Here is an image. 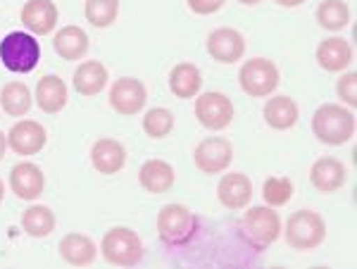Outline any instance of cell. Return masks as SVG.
Wrapping results in <instances>:
<instances>
[{
    "label": "cell",
    "instance_id": "obj_1",
    "mask_svg": "<svg viewBox=\"0 0 357 269\" xmlns=\"http://www.w3.org/2000/svg\"><path fill=\"white\" fill-rule=\"evenodd\" d=\"M312 134L326 146H343L355 134V114L343 105H321L312 114Z\"/></svg>",
    "mask_w": 357,
    "mask_h": 269
},
{
    "label": "cell",
    "instance_id": "obj_2",
    "mask_svg": "<svg viewBox=\"0 0 357 269\" xmlns=\"http://www.w3.org/2000/svg\"><path fill=\"white\" fill-rule=\"evenodd\" d=\"M0 60H3L5 70L29 74L41 60V45L31 33L13 31L0 41Z\"/></svg>",
    "mask_w": 357,
    "mask_h": 269
},
{
    "label": "cell",
    "instance_id": "obj_3",
    "mask_svg": "<svg viewBox=\"0 0 357 269\" xmlns=\"http://www.w3.org/2000/svg\"><path fill=\"white\" fill-rule=\"evenodd\" d=\"M324 217L312 213V210H298L286 220V243L293 250H314L324 243Z\"/></svg>",
    "mask_w": 357,
    "mask_h": 269
},
{
    "label": "cell",
    "instance_id": "obj_4",
    "mask_svg": "<svg viewBox=\"0 0 357 269\" xmlns=\"http://www.w3.org/2000/svg\"><path fill=\"white\" fill-rule=\"evenodd\" d=\"M241 229L252 248L264 250L281 236V217L269 205H255L243 215Z\"/></svg>",
    "mask_w": 357,
    "mask_h": 269
},
{
    "label": "cell",
    "instance_id": "obj_5",
    "mask_svg": "<svg viewBox=\"0 0 357 269\" xmlns=\"http://www.w3.org/2000/svg\"><path fill=\"white\" fill-rule=\"evenodd\" d=\"M100 253L114 267H134L143 257V243L131 229L114 226L102 236Z\"/></svg>",
    "mask_w": 357,
    "mask_h": 269
},
{
    "label": "cell",
    "instance_id": "obj_6",
    "mask_svg": "<svg viewBox=\"0 0 357 269\" xmlns=\"http://www.w3.org/2000/svg\"><path fill=\"white\" fill-rule=\"evenodd\" d=\"M238 84L250 98H267L279 86V70L267 57H252L241 65Z\"/></svg>",
    "mask_w": 357,
    "mask_h": 269
},
{
    "label": "cell",
    "instance_id": "obj_7",
    "mask_svg": "<svg viewBox=\"0 0 357 269\" xmlns=\"http://www.w3.org/2000/svg\"><path fill=\"white\" fill-rule=\"evenodd\" d=\"M198 220L178 203L165 205L158 215V233L167 245H186L193 238Z\"/></svg>",
    "mask_w": 357,
    "mask_h": 269
},
{
    "label": "cell",
    "instance_id": "obj_8",
    "mask_svg": "<svg viewBox=\"0 0 357 269\" xmlns=\"http://www.w3.org/2000/svg\"><path fill=\"white\" fill-rule=\"evenodd\" d=\"M195 117L205 129L222 131L234 119V102L220 91H207L200 98H195Z\"/></svg>",
    "mask_w": 357,
    "mask_h": 269
},
{
    "label": "cell",
    "instance_id": "obj_9",
    "mask_svg": "<svg viewBox=\"0 0 357 269\" xmlns=\"http://www.w3.org/2000/svg\"><path fill=\"white\" fill-rule=\"evenodd\" d=\"M195 167L203 174H220V171L229 169L234 160V146L222 136H210V139L200 141L193 153Z\"/></svg>",
    "mask_w": 357,
    "mask_h": 269
},
{
    "label": "cell",
    "instance_id": "obj_10",
    "mask_svg": "<svg viewBox=\"0 0 357 269\" xmlns=\"http://www.w3.org/2000/svg\"><path fill=\"white\" fill-rule=\"evenodd\" d=\"M207 53L212 60L224 62V65H234L245 53V38L241 31L231 26H222L207 36Z\"/></svg>",
    "mask_w": 357,
    "mask_h": 269
},
{
    "label": "cell",
    "instance_id": "obj_11",
    "mask_svg": "<svg viewBox=\"0 0 357 269\" xmlns=\"http://www.w3.org/2000/svg\"><path fill=\"white\" fill-rule=\"evenodd\" d=\"M110 105L114 107V112L124 114V117L138 114L146 107V86L131 77L117 79L110 89Z\"/></svg>",
    "mask_w": 357,
    "mask_h": 269
},
{
    "label": "cell",
    "instance_id": "obj_12",
    "mask_svg": "<svg viewBox=\"0 0 357 269\" xmlns=\"http://www.w3.org/2000/svg\"><path fill=\"white\" fill-rule=\"evenodd\" d=\"M45 141H48L45 127L33 119H22L8 134V146L17 155H36L38 151H43Z\"/></svg>",
    "mask_w": 357,
    "mask_h": 269
},
{
    "label": "cell",
    "instance_id": "obj_13",
    "mask_svg": "<svg viewBox=\"0 0 357 269\" xmlns=\"http://www.w3.org/2000/svg\"><path fill=\"white\" fill-rule=\"evenodd\" d=\"M45 176L38 164L33 162H20L10 171V188L17 198L22 200H36L43 193Z\"/></svg>",
    "mask_w": 357,
    "mask_h": 269
},
{
    "label": "cell",
    "instance_id": "obj_14",
    "mask_svg": "<svg viewBox=\"0 0 357 269\" xmlns=\"http://www.w3.org/2000/svg\"><path fill=\"white\" fill-rule=\"evenodd\" d=\"M217 198L227 210H243L252 200V181L241 171L224 174L217 186Z\"/></svg>",
    "mask_w": 357,
    "mask_h": 269
},
{
    "label": "cell",
    "instance_id": "obj_15",
    "mask_svg": "<svg viewBox=\"0 0 357 269\" xmlns=\"http://www.w3.org/2000/svg\"><path fill=\"white\" fill-rule=\"evenodd\" d=\"M22 24L36 36H45L57 24V8L53 0H29L22 8Z\"/></svg>",
    "mask_w": 357,
    "mask_h": 269
},
{
    "label": "cell",
    "instance_id": "obj_16",
    "mask_svg": "<svg viewBox=\"0 0 357 269\" xmlns=\"http://www.w3.org/2000/svg\"><path fill=\"white\" fill-rule=\"evenodd\" d=\"M345 179H348V171H345L341 160L336 157H319L310 169V181L321 193H333L343 188Z\"/></svg>",
    "mask_w": 357,
    "mask_h": 269
},
{
    "label": "cell",
    "instance_id": "obj_17",
    "mask_svg": "<svg viewBox=\"0 0 357 269\" xmlns=\"http://www.w3.org/2000/svg\"><path fill=\"white\" fill-rule=\"evenodd\" d=\"M317 62L326 72H343L353 65V45L341 36H331L317 45Z\"/></svg>",
    "mask_w": 357,
    "mask_h": 269
},
{
    "label": "cell",
    "instance_id": "obj_18",
    "mask_svg": "<svg viewBox=\"0 0 357 269\" xmlns=\"http://www.w3.org/2000/svg\"><path fill=\"white\" fill-rule=\"evenodd\" d=\"M91 162L100 174H117V171H122L126 162V151L119 141L100 139L91 148Z\"/></svg>",
    "mask_w": 357,
    "mask_h": 269
},
{
    "label": "cell",
    "instance_id": "obj_19",
    "mask_svg": "<svg viewBox=\"0 0 357 269\" xmlns=\"http://www.w3.org/2000/svg\"><path fill=\"white\" fill-rule=\"evenodd\" d=\"M138 181H141V186L148 193L160 196V193H167L174 186V169L165 160H148V162H143L141 171H138Z\"/></svg>",
    "mask_w": 357,
    "mask_h": 269
},
{
    "label": "cell",
    "instance_id": "obj_20",
    "mask_svg": "<svg viewBox=\"0 0 357 269\" xmlns=\"http://www.w3.org/2000/svg\"><path fill=\"white\" fill-rule=\"evenodd\" d=\"M60 255L74 267H86L96 260V243L86 233H67L60 241Z\"/></svg>",
    "mask_w": 357,
    "mask_h": 269
},
{
    "label": "cell",
    "instance_id": "obj_21",
    "mask_svg": "<svg viewBox=\"0 0 357 269\" xmlns=\"http://www.w3.org/2000/svg\"><path fill=\"white\" fill-rule=\"evenodd\" d=\"M200 86H203V74H200L198 67L191 65V62H181V65H176L169 74L172 93L181 100L195 98L198 91H200Z\"/></svg>",
    "mask_w": 357,
    "mask_h": 269
},
{
    "label": "cell",
    "instance_id": "obj_22",
    "mask_svg": "<svg viewBox=\"0 0 357 269\" xmlns=\"http://www.w3.org/2000/svg\"><path fill=\"white\" fill-rule=\"evenodd\" d=\"M264 122L276 131H286L298 122V102L291 95H276L264 105Z\"/></svg>",
    "mask_w": 357,
    "mask_h": 269
},
{
    "label": "cell",
    "instance_id": "obj_23",
    "mask_svg": "<svg viewBox=\"0 0 357 269\" xmlns=\"http://www.w3.org/2000/svg\"><path fill=\"white\" fill-rule=\"evenodd\" d=\"M107 84V70L98 60L82 62L74 72V91L82 95H98Z\"/></svg>",
    "mask_w": 357,
    "mask_h": 269
},
{
    "label": "cell",
    "instance_id": "obj_24",
    "mask_svg": "<svg viewBox=\"0 0 357 269\" xmlns=\"http://www.w3.org/2000/svg\"><path fill=\"white\" fill-rule=\"evenodd\" d=\"M36 102L43 112L55 114L67 105V86L60 77L48 74L36 86Z\"/></svg>",
    "mask_w": 357,
    "mask_h": 269
},
{
    "label": "cell",
    "instance_id": "obj_25",
    "mask_svg": "<svg viewBox=\"0 0 357 269\" xmlns=\"http://www.w3.org/2000/svg\"><path fill=\"white\" fill-rule=\"evenodd\" d=\"M53 45L62 60H82L89 50V33L82 26H62Z\"/></svg>",
    "mask_w": 357,
    "mask_h": 269
},
{
    "label": "cell",
    "instance_id": "obj_26",
    "mask_svg": "<svg viewBox=\"0 0 357 269\" xmlns=\"http://www.w3.org/2000/svg\"><path fill=\"white\" fill-rule=\"evenodd\" d=\"M22 229L31 238H45L55 231V215L45 205H31L22 215Z\"/></svg>",
    "mask_w": 357,
    "mask_h": 269
},
{
    "label": "cell",
    "instance_id": "obj_27",
    "mask_svg": "<svg viewBox=\"0 0 357 269\" xmlns=\"http://www.w3.org/2000/svg\"><path fill=\"white\" fill-rule=\"evenodd\" d=\"M0 105H3V110L8 114H13V117H24L29 107H31V91L22 82L5 84L3 91H0Z\"/></svg>",
    "mask_w": 357,
    "mask_h": 269
},
{
    "label": "cell",
    "instance_id": "obj_28",
    "mask_svg": "<svg viewBox=\"0 0 357 269\" xmlns=\"http://www.w3.org/2000/svg\"><path fill=\"white\" fill-rule=\"evenodd\" d=\"M317 22L329 31H341L350 22V8L345 0H324L317 8Z\"/></svg>",
    "mask_w": 357,
    "mask_h": 269
},
{
    "label": "cell",
    "instance_id": "obj_29",
    "mask_svg": "<svg viewBox=\"0 0 357 269\" xmlns=\"http://www.w3.org/2000/svg\"><path fill=\"white\" fill-rule=\"evenodd\" d=\"M86 20L98 29L114 24L119 15V0H86Z\"/></svg>",
    "mask_w": 357,
    "mask_h": 269
},
{
    "label": "cell",
    "instance_id": "obj_30",
    "mask_svg": "<svg viewBox=\"0 0 357 269\" xmlns=\"http://www.w3.org/2000/svg\"><path fill=\"white\" fill-rule=\"evenodd\" d=\"M172 129H174V114L165 110V107H153L143 117V131L151 139H165Z\"/></svg>",
    "mask_w": 357,
    "mask_h": 269
},
{
    "label": "cell",
    "instance_id": "obj_31",
    "mask_svg": "<svg viewBox=\"0 0 357 269\" xmlns=\"http://www.w3.org/2000/svg\"><path fill=\"white\" fill-rule=\"evenodd\" d=\"M262 196L269 208H281V205H286L293 198L291 179H286V176H269L262 186Z\"/></svg>",
    "mask_w": 357,
    "mask_h": 269
},
{
    "label": "cell",
    "instance_id": "obj_32",
    "mask_svg": "<svg viewBox=\"0 0 357 269\" xmlns=\"http://www.w3.org/2000/svg\"><path fill=\"white\" fill-rule=\"evenodd\" d=\"M336 93L348 107H355L357 105V74L355 72H348L338 79L336 84Z\"/></svg>",
    "mask_w": 357,
    "mask_h": 269
},
{
    "label": "cell",
    "instance_id": "obj_33",
    "mask_svg": "<svg viewBox=\"0 0 357 269\" xmlns=\"http://www.w3.org/2000/svg\"><path fill=\"white\" fill-rule=\"evenodd\" d=\"M224 3L227 0H188V8L195 15H215L224 8Z\"/></svg>",
    "mask_w": 357,
    "mask_h": 269
},
{
    "label": "cell",
    "instance_id": "obj_34",
    "mask_svg": "<svg viewBox=\"0 0 357 269\" xmlns=\"http://www.w3.org/2000/svg\"><path fill=\"white\" fill-rule=\"evenodd\" d=\"M274 3H279L281 8H298V5H303L305 0H274Z\"/></svg>",
    "mask_w": 357,
    "mask_h": 269
},
{
    "label": "cell",
    "instance_id": "obj_35",
    "mask_svg": "<svg viewBox=\"0 0 357 269\" xmlns=\"http://www.w3.org/2000/svg\"><path fill=\"white\" fill-rule=\"evenodd\" d=\"M5 148H8V134H3V131H0V160L5 157Z\"/></svg>",
    "mask_w": 357,
    "mask_h": 269
},
{
    "label": "cell",
    "instance_id": "obj_36",
    "mask_svg": "<svg viewBox=\"0 0 357 269\" xmlns=\"http://www.w3.org/2000/svg\"><path fill=\"white\" fill-rule=\"evenodd\" d=\"M241 5H257V3H262V0H238Z\"/></svg>",
    "mask_w": 357,
    "mask_h": 269
},
{
    "label": "cell",
    "instance_id": "obj_37",
    "mask_svg": "<svg viewBox=\"0 0 357 269\" xmlns=\"http://www.w3.org/2000/svg\"><path fill=\"white\" fill-rule=\"evenodd\" d=\"M3 196H5V184L0 181V203H3Z\"/></svg>",
    "mask_w": 357,
    "mask_h": 269
}]
</instances>
